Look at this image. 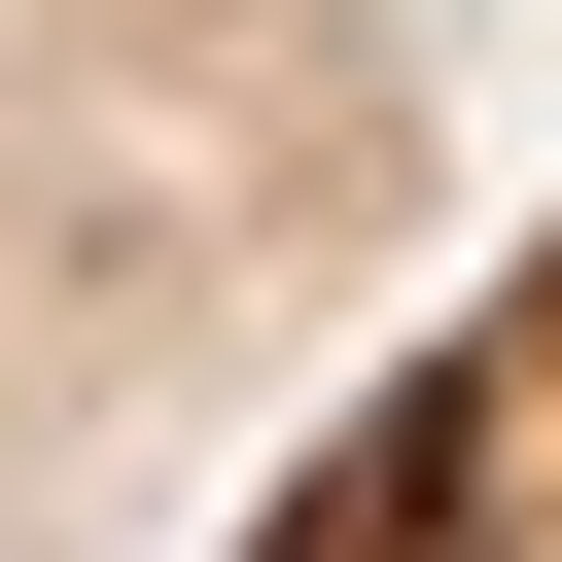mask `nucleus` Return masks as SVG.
Returning <instances> with one entry per match:
<instances>
[{"mask_svg":"<svg viewBox=\"0 0 562 562\" xmlns=\"http://www.w3.org/2000/svg\"><path fill=\"white\" fill-rule=\"evenodd\" d=\"M422 211H457L422 0H0V562H140L176 492H281Z\"/></svg>","mask_w":562,"mask_h":562,"instance_id":"1","label":"nucleus"},{"mask_svg":"<svg viewBox=\"0 0 562 562\" xmlns=\"http://www.w3.org/2000/svg\"><path fill=\"white\" fill-rule=\"evenodd\" d=\"M246 562H562V246L422 281V316H386V351L281 422Z\"/></svg>","mask_w":562,"mask_h":562,"instance_id":"2","label":"nucleus"}]
</instances>
